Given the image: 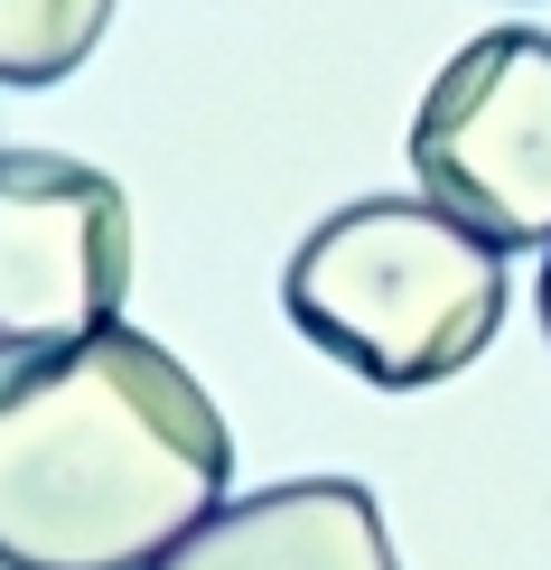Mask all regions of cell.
I'll return each mask as SVG.
<instances>
[{"mask_svg":"<svg viewBox=\"0 0 551 570\" xmlns=\"http://www.w3.org/2000/svg\"><path fill=\"white\" fill-rule=\"evenodd\" d=\"M225 487L234 431L159 337L0 346V570H150Z\"/></svg>","mask_w":551,"mask_h":570,"instance_id":"6da1fadb","label":"cell"},{"mask_svg":"<svg viewBox=\"0 0 551 570\" xmlns=\"http://www.w3.org/2000/svg\"><path fill=\"white\" fill-rule=\"evenodd\" d=\"M281 308L383 393H430L468 374L505 327V244H486L430 197H355L299 234Z\"/></svg>","mask_w":551,"mask_h":570,"instance_id":"7a4b0ae2","label":"cell"},{"mask_svg":"<svg viewBox=\"0 0 551 570\" xmlns=\"http://www.w3.org/2000/svg\"><path fill=\"white\" fill-rule=\"evenodd\" d=\"M421 197L486 244H551V38L486 29L430 76L412 112Z\"/></svg>","mask_w":551,"mask_h":570,"instance_id":"3957f363","label":"cell"},{"mask_svg":"<svg viewBox=\"0 0 551 570\" xmlns=\"http://www.w3.org/2000/svg\"><path fill=\"white\" fill-rule=\"evenodd\" d=\"M131 299V197L66 150H0V346L112 327Z\"/></svg>","mask_w":551,"mask_h":570,"instance_id":"277c9868","label":"cell"},{"mask_svg":"<svg viewBox=\"0 0 551 570\" xmlns=\"http://www.w3.org/2000/svg\"><path fill=\"white\" fill-rule=\"evenodd\" d=\"M150 570H402V561L383 533V505L355 478H291L215 505Z\"/></svg>","mask_w":551,"mask_h":570,"instance_id":"5b68a950","label":"cell"},{"mask_svg":"<svg viewBox=\"0 0 551 570\" xmlns=\"http://www.w3.org/2000/svg\"><path fill=\"white\" fill-rule=\"evenodd\" d=\"M112 0H0V85H57L104 38Z\"/></svg>","mask_w":551,"mask_h":570,"instance_id":"8992f818","label":"cell"},{"mask_svg":"<svg viewBox=\"0 0 551 570\" xmlns=\"http://www.w3.org/2000/svg\"><path fill=\"white\" fill-rule=\"evenodd\" d=\"M542 337H551V263H542Z\"/></svg>","mask_w":551,"mask_h":570,"instance_id":"52a82bcc","label":"cell"}]
</instances>
